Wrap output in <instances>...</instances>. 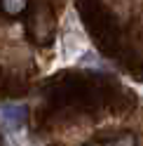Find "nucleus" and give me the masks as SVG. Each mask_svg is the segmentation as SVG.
<instances>
[{
    "label": "nucleus",
    "mask_w": 143,
    "mask_h": 146,
    "mask_svg": "<svg viewBox=\"0 0 143 146\" xmlns=\"http://www.w3.org/2000/svg\"><path fill=\"white\" fill-rule=\"evenodd\" d=\"M0 118L7 127L12 130H19L21 125H26V118H28V108L24 104H5L0 108Z\"/></svg>",
    "instance_id": "f257e3e1"
},
{
    "label": "nucleus",
    "mask_w": 143,
    "mask_h": 146,
    "mask_svg": "<svg viewBox=\"0 0 143 146\" xmlns=\"http://www.w3.org/2000/svg\"><path fill=\"white\" fill-rule=\"evenodd\" d=\"M0 10L7 17H21L28 10V0H0Z\"/></svg>",
    "instance_id": "f03ea898"
},
{
    "label": "nucleus",
    "mask_w": 143,
    "mask_h": 146,
    "mask_svg": "<svg viewBox=\"0 0 143 146\" xmlns=\"http://www.w3.org/2000/svg\"><path fill=\"white\" fill-rule=\"evenodd\" d=\"M108 146H136V141H134V134H122L117 139L108 141Z\"/></svg>",
    "instance_id": "7ed1b4c3"
},
{
    "label": "nucleus",
    "mask_w": 143,
    "mask_h": 146,
    "mask_svg": "<svg viewBox=\"0 0 143 146\" xmlns=\"http://www.w3.org/2000/svg\"><path fill=\"white\" fill-rule=\"evenodd\" d=\"M87 146H96V144H87Z\"/></svg>",
    "instance_id": "20e7f679"
}]
</instances>
